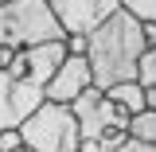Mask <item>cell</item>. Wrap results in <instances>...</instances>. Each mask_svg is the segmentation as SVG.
<instances>
[{
    "mask_svg": "<svg viewBox=\"0 0 156 152\" xmlns=\"http://www.w3.org/2000/svg\"><path fill=\"white\" fill-rule=\"evenodd\" d=\"M129 136L156 144V109H144V113H136L133 121H129Z\"/></svg>",
    "mask_w": 156,
    "mask_h": 152,
    "instance_id": "10",
    "label": "cell"
},
{
    "mask_svg": "<svg viewBox=\"0 0 156 152\" xmlns=\"http://www.w3.org/2000/svg\"><path fill=\"white\" fill-rule=\"evenodd\" d=\"M70 113L78 121V136L82 140H98L101 133H109V129H121V133H129V121L133 117L121 113L117 105H109V97L101 94L98 86H90L86 94H78L70 101Z\"/></svg>",
    "mask_w": 156,
    "mask_h": 152,
    "instance_id": "4",
    "label": "cell"
},
{
    "mask_svg": "<svg viewBox=\"0 0 156 152\" xmlns=\"http://www.w3.org/2000/svg\"><path fill=\"white\" fill-rule=\"evenodd\" d=\"M140 35H144V51H156V23H140Z\"/></svg>",
    "mask_w": 156,
    "mask_h": 152,
    "instance_id": "15",
    "label": "cell"
},
{
    "mask_svg": "<svg viewBox=\"0 0 156 152\" xmlns=\"http://www.w3.org/2000/svg\"><path fill=\"white\" fill-rule=\"evenodd\" d=\"M47 4L55 12L62 35H90L98 23H105L121 8L117 0H47Z\"/></svg>",
    "mask_w": 156,
    "mask_h": 152,
    "instance_id": "6",
    "label": "cell"
},
{
    "mask_svg": "<svg viewBox=\"0 0 156 152\" xmlns=\"http://www.w3.org/2000/svg\"><path fill=\"white\" fill-rule=\"evenodd\" d=\"M121 12H129L136 23H156V0H117Z\"/></svg>",
    "mask_w": 156,
    "mask_h": 152,
    "instance_id": "11",
    "label": "cell"
},
{
    "mask_svg": "<svg viewBox=\"0 0 156 152\" xmlns=\"http://www.w3.org/2000/svg\"><path fill=\"white\" fill-rule=\"evenodd\" d=\"M20 148H23L20 129H0V152H20Z\"/></svg>",
    "mask_w": 156,
    "mask_h": 152,
    "instance_id": "14",
    "label": "cell"
},
{
    "mask_svg": "<svg viewBox=\"0 0 156 152\" xmlns=\"http://www.w3.org/2000/svg\"><path fill=\"white\" fill-rule=\"evenodd\" d=\"M66 58V47L62 43H35V47H23V51H16V58H12V66L4 70L8 78H16V82H31V86H47L51 82V74L58 70V62Z\"/></svg>",
    "mask_w": 156,
    "mask_h": 152,
    "instance_id": "5",
    "label": "cell"
},
{
    "mask_svg": "<svg viewBox=\"0 0 156 152\" xmlns=\"http://www.w3.org/2000/svg\"><path fill=\"white\" fill-rule=\"evenodd\" d=\"M0 4H12V0H0Z\"/></svg>",
    "mask_w": 156,
    "mask_h": 152,
    "instance_id": "20",
    "label": "cell"
},
{
    "mask_svg": "<svg viewBox=\"0 0 156 152\" xmlns=\"http://www.w3.org/2000/svg\"><path fill=\"white\" fill-rule=\"evenodd\" d=\"M101 94L109 97V105H117L121 113H144V90L136 86V82H117V86H109V90H101Z\"/></svg>",
    "mask_w": 156,
    "mask_h": 152,
    "instance_id": "9",
    "label": "cell"
},
{
    "mask_svg": "<svg viewBox=\"0 0 156 152\" xmlns=\"http://www.w3.org/2000/svg\"><path fill=\"white\" fill-rule=\"evenodd\" d=\"M62 27H58L55 12L47 0H12L0 4V47H35V43H62Z\"/></svg>",
    "mask_w": 156,
    "mask_h": 152,
    "instance_id": "2",
    "label": "cell"
},
{
    "mask_svg": "<svg viewBox=\"0 0 156 152\" xmlns=\"http://www.w3.org/2000/svg\"><path fill=\"white\" fill-rule=\"evenodd\" d=\"M12 58H16L12 47H0V70H8V66H12Z\"/></svg>",
    "mask_w": 156,
    "mask_h": 152,
    "instance_id": "17",
    "label": "cell"
},
{
    "mask_svg": "<svg viewBox=\"0 0 156 152\" xmlns=\"http://www.w3.org/2000/svg\"><path fill=\"white\" fill-rule=\"evenodd\" d=\"M20 152H31V148H20Z\"/></svg>",
    "mask_w": 156,
    "mask_h": 152,
    "instance_id": "21",
    "label": "cell"
},
{
    "mask_svg": "<svg viewBox=\"0 0 156 152\" xmlns=\"http://www.w3.org/2000/svg\"><path fill=\"white\" fill-rule=\"evenodd\" d=\"M86 39H90L86 62H90V74H94L98 90H109L117 82H136V58L144 55V35H140V23L129 12L117 8Z\"/></svg>",
    "mask_w": 156,
    "mask_h": 152,
    "instance_id": "1",
    "label": "cell"
},
{
    "mask_svg": "<svg viewBox=\"0 0 156 152\" xmlns=\"http://www.w3.org/2000/svg\"><path fill=\"white\" fill-rule=\"evenodd\" d=\"M94 86V74H90V62L86 58H62L58 62V70L51 74V82L43 86V97L47 101H55V105H70L78 94H86Z\"/></svg>",
    "mask_w": 156,
    "mask_h": 152,
    "instance_id": "8",
    "label": "cell"
},
{
    "mask_svg": "<svg viewBox=\"0 0 156 152\" xmlns=\"http://www.w3.org/2000/svg\"><path fill=\"white\" fill-rule=\"evenodd\" d=\"M144 109H156V86H152V90H144Z\"/></svg>",
    "mask_w": 156,
    "mask_h": 152,
    "instance_id": "19",
    "label": "cell"
},
{
    "mask_svg": "<svg viewBox=\"0 0 156 152\" xmlns=\"http://www.w3.org/2000/svg\"><path fill=\"white\" fill-rule=\"evenodd\" d=\"M129 152H156V144H148V140H136V136H129Z\"/></svg>",
    "mask_w": 156,
    "mask_h": 152,
    "instance_id": "16",
    "label": "cell"
},
{
    "mask_svg": "<svg viewBox=\"0 0 156 152\" xmlns=\"http://www.w3.org/2000/svg\"><path fill=\"white\" fill-rule=\"evenodd\" d=\"M47 97L31 82H16L0 70V129H20V121L27 113H35V105H43Z\"/></svg>",
    "mask_w": 156,
    "mask_h": 152,
    "instance_id": "7",
    "label": "cell"
},
{
    "mask_svg": "<svg viewBox=\"0 0 156 152\" xmlns=\"http://www.w3.org/2000/svg\"><path fill=\"white\" fill-rule=\"evenodd\" d=\"M20 136H23V148L31 152H74L82 140L70 105H55V101H43L35 105V113L23 117Z\"/></svg>",
    "mask_w": 156,
    "mask_h": 152,
    "instance_id": "3",
    "label": "cell"
},
{
    "mask_svg": "<svg viewBox=\"0 0 156 152\" xmlns=\"http://www.w3.org/2000/svg\"><path fill=\"white\" fill-rule=\"evenodd\" d=\"M136 86L140 90H152L156 86V51H144L136 58Z\"/></svg>",
    "mask_w": 156,
    "mask_h": 152,
    "instance_id": "12",
    "label": "cell"
},
{
    "mask_svg": "<svg viewBox=\"0 0 156 152\" xmlns=\"http://www.w3.org/2000/svg\"><path fill=\"white\" fill-rule=\"evenodd\" d=\"M74 152H78V148H74Z\"/></svg>",
    "mask_w": 156,
    "mask_h": 152,
    "instance_id": "22",
    "label": "cell"
},
{
    "mask_svg": "<svg viewBox=\"0 0 156 152\" xmlns=\"http://www.w3.org/2000/svg\"><path fill=\"white\" fill-rule=\"evenodd\" d=\"M78 152H105L101 140H78Z\"/></svg>",
    "mask_w": 156,
    "mask_h": 152,
    "instance_id": "18",
    "label": "cell"
},
{
    "mask_svg": "<svg viewBox=\"0 0 156 152\" xmlns=\"http://www.w3.org/2000/svg\"><path fill=\"white\" fill-rule=\"evenodd\" d=\"M62 47H66V55H70V58H86L90 39H86V35H66V39H62Z\"/></svg>",
    "mask_w": 156,
    "mask_h": 152,
    "instance_id": "13",
    "label": "cell"
}]
</instances>
